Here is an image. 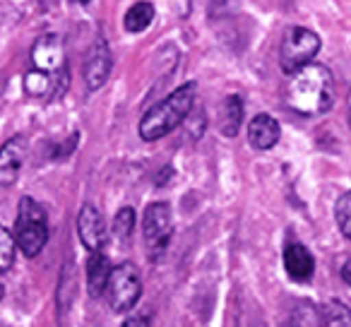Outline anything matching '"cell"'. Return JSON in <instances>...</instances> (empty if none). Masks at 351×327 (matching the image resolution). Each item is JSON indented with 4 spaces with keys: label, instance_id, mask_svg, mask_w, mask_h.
<instances>
[{
    "label": "cell",
    "instance_id": "obj_19",
    "mask_svg": "<svg viewBox=\"0 0 351 327\" xmlns=\"http://www.w3.org/2000/svg\"><path fill=\"white\" fill-rule=\"evenodd\" d=\"M335 221H337V226H339L341 234L351 241V193H344V195L337 200Z\"/></svg>",
    "mask_w": 351,
    "mask_h": 327
},
{
    "label": "cell",
    "instance_id": "obj_17",
    "mask_svg": "<svg viewBox=\"0 0 351 327\" xmlns=\"http://www.w3.org/2000/svg\"><path fill=\"white\" fill-rule=\"evenodd\" d=\"M15 250H17L15 236L0 224V274L12 267V263H15Z\"/></svg>",
    "mask_w": 351,
    "mask_h": 327
},
{
    "label": "cell",
    "instance_id": "obj_8",
    "mask_svg": "<svg viewBox=\"0 0 351 327\" xmlns=\"http://www.w3.org/2000/svg\"><path fill=\"white\" fill-rule=\"evenodd\" d=\"M32 63L36 70H46L51 75H58L65 70V49L60 36L44 34L36 39L34 49H32Z\"/></svg>",
    "mask_w": 351,
    "mask_h": 327
},
{
    "label": "cell",
    "instance_id": "obj_18",
    "mask_svg": "<svg viewBox=\"0 0 351 327\" xmlns=\"http://www.w3.org/2000/svg\"><path fill=\"white\" fill-rule=\"evenodd\" d=\"M132 231H135V210L132 207H123L116 215V219H113V234L118 236L121 243H128Z\"/></svg>",
    "mask_w": 351,
    "mask_h": 327
},
{
    "label": "cell",
    "instance_id": "obj_21",
    "mask_svg": "<svg viewBox=\"0 0 351 327\" xmlns=\"http://www.w3.org/2000/svg\"><path fill=\"white\" fill-rule=\"evenodd\" d=\"M121 327H152L149 317L142 315V313H132L130 317H125V322H123Z\"/></svg>",
    "mask_w": 351,
    "mask_h": 327
},
{
    "label": "cell",
    "instance_id": "obj_15",
    "mask_svg": "<svg viewBox=\"0 0 351 327\" xmlns=\"http://www.w3.org/2000/svg\"><path fill=\"white\" fill-rule=\"evenodd\" d=\"M154 15H156V8L152 5V3H147V0H140V3H135V5L125 12V17H123L125 32L140 34V32H145L147 27L154 22Z\"/></svg>",
    "mask_w": 351,
    "mask_h": 327
},
{
    "label": "cell",
    "instance_id": "obj_10",
    "mask_svg": "<svg viewBox=\"0 0 351 327\" xmlns=\"http://www.w3.org/2000/svg\"><path fill=\"white\" fill-rule=\"evenodd\" d=\"M27 142L25 137H10L5 145L0 147V186L8 188L17 181L25 164Z\"/></svg>",
    "mask_w": 351,
    "mask_h": 327
},
{
    "label": "cell",
    "instance_id": "obj_24",
    "mask_svg": "<svg viewBox=\"0 0 351 327\" xmlns=\"http://www.w3.org/2000/svg\"><path fill=\"white\" fill-rule=\"evenodd\" d=\"M75 3H80V5H87L89 0H75Z\"/></svg>",
    "mask_w": 351,
    "mask_h": 327
},
{
    "label": "cell",
    "instance_id": "obj_3",
    "mask_svg": "<svg viewBox=\"0 0 351 327\" xmlns=\"http://www.w3.org/2000/svg\"><path fill=\"white\" fill-rule=\"evenodd\" d=\"M15 241L17 248L27 258H36L46 248L49 241V221L46 212L34 197L25 195L17 207V224H15Z\"/></svg>",
    "mask_w": 351,
    "mask_h": 327
},
{
    "label": "cell",
    "instance_id": "obj_22",
    "mask_svg": "<svg viewBox=\"0 0 351 327\" xmlns=\"http://www.w3.org/2000/svg\"><path fill=\"white\" fill-rule=\"evenodd\" d=\"M341 279H344V282H346V287L351 289V258L346 260L344 265H341Z\"/></svg>",
    "mask_w": 351,
    "mask_h": 327
},
{
    "label": "cell",
    "instance_id": "obj_25",
    "mask_svg": "<svg viewBox=\"0 0 351 327\" xmlns=\"http://www.w3.org/2000/svg\"><path fill=\"white\" fill-rule=\"evenodd\" d=\"M0 296H3V287H0Z\"/></svg>",
    "mask_w": 351,
    "mask_h": 327
},
{
    "label": "cell",
    "instance_id": "obj_5",
    "mask_svg": "<svg viewBox=\"0 0 351 327\" xmlns=\"http://www.w3.org/2000/svg\"><path fill=\"white\" fill-rule=\"evenodd\" d=\"M320 51V36L315 32L306 29V27H291L287 29L282 41V51H279V63L287 75H293L296 70L306 68L313 63V58Z\"/></svg>",
    "mask_w": 351,
    "mask_h": 327
},
{
    "label": "cell",
    "instance_id": "obj_20",
    "mask_svg": "<svg viewBox=\"0 0 351 327\" xmlns=\"http://www.w3.org/2000/svg\"><path fill=\"white\" fill-rule=\"evenodd\" d=\"M293 327H322V313L303 303L293 311Z\"/></svg>",
    "mask_w": 351,
    "mask_h": 327
},
{
    "label": "cell",
    "instance_id": "obj_6",
    "mask_svg": "<svg viewBox=\"0 0 351 327\" xmlns=\"http://www.w3.org/2000/svg\"><path fill=\"white\" fill-rule=\"evenodd\" d=\"M142 296L140 272L132 263H121L111 269L106 287V298L113 313H128L137 306Z\"/></svg>",
    "mask_w": 351,
    "mask_h": 327
},
{
    "label": "cell",
    "instance_id": "obj_12",
    "mask_svg": "<svg viewBox=\"0 0 351 327\" xmlns=\"http://www.w3.org/2000/svg\"><path fill=\"white\" fill-rule=\"evenodd\" d=\"M284 269L296 282H308L315 272V260L303 243H291L284 250Z\"/></svg>",
    "mask_w": 351,
    "mask_h": 327
},
{
    "label": "cell",
    "instance_id": "obj_13",
    "mask_svg": "<svg viewBox=\"0 0 351 327\" xmlns=\"http://www.w3.org/2000/svg\"><path fill=\"white\" fill-rule=\"evenodd\" d=\"M111 263L108 258L97 250V253L89 255V263H87V289H89V296L92 298H99L106 293V287H108V277H111Z\"/></svg>",
    "mask_w": 351,
    "mask_h": 327
},
{
    "label": "cell",
    "instance_id": "obj_23",
    "mask_svg": "<svg viewBox=\"0 0 351 327\" xmlns=\"http://www.w3.org/2000/svg\"><path fill=\"white\" fill-rule=\"evenodd\" d=\"M349 123H351V92H349Z\"/></svg>",
    "mask_w": 351,
    "mask_h": 327
},
{
    "label": "cell",
    "instance_id": "obj_11",
    "mask_svg": "<svg viewBox=\"0 0 351 327\" xmlns=\"http://www.w3.org/2000/svg\"><path fill=\"white\" fill-rule=\"evenodd\" d=\"M279 135H282L279 123L274 121L269 113H258V116L248 123V142L260 152L272 149L279 142Z\"/></svg>",
    "mask_w": 351,
    "mask_h": 327
},
{
    "label": "cell",
    "instance_id": "obj_7",
    "mask_svg": "<svg viewBox=\"0 0 351 327\" xmlns=\"http://www.w3.org/2000/svg\"><path fill=\"white\" fill-rule=\"evenodd\" d=\"M113 70V56L108 44L104 41V36H99L94 41L92 51L87 56V63H84V82H87L89 92H97L104 84L108 82V75Z\"/></svg>",
    "mask_w": 351,
    "mask_h": 327
},
{
    "label": "cell",
    "instance_id": "obj_1",
    "mask_svg": "<svg viewBox=\"0 0 351 327\" xmlns=\"http://www.w3.org/2000/svg\"><path fill=\"white\" fill-rule=\"evenodd\" d=\"M335 101V80L320 63H308L291 75L287 84V104L301 116H320Z\"/></svg>",
    "mask_w": 351,
    "mask_h": 327
},
{
    "label": "cell",
    "instance_id": "obj_9",
    "mask_svg": "<svg viewBox=\"0 0 351 327\" xmlns=\"http://www.w3.org/2000/svg\"><path fill=\"white\" fill-rule=\"evenodd\" d=\"M77 234L82 245L89 253H97L106 245V226H104L101 212L94 205H82L77 215Z\"/></svg>",
    "mask_w": 351,
    "mask_h": 327
},
{
    "label": "cell",
    "instance_id": "obj_2",
    "mask_svg": "<svg viewBox=\"0 0 351 327\" xmlns=\"http://www.w3.org/2000/svg\"><path fill=\"white\" fill-rule=\"evenodd\" d=\"M193 104H195V82H188L176 89V92H171L169 97H164L159 104H154L142 116L140 137L147 142L161 140V137L169 135L173 128H178L186 121V116L193 111Z\"/></svg>",
    "mask_w": 351,
    "mask_h": 327
},
{
    "label": "cell",
    "instance_id": "obj_14",
    "mask_svg": "<svg viewBox=\"0 0 351 327\" xmlns=\"http://www.w3.org/2000/svg\"><path fill=\"white\" fill-rule=\"evenodd\" d=\"M219 128L226 137H236L241 130V123H243V101L241 97L231 94V97L224 99V106H221L219 113Z\"/></svg>",
    "mask_w": 351,
    "mask_h": 327
},
{
    "label": "cell",
    "instance_id": "obj_16",
    "mask_svg": "<svg viewBox=\"0 0 351 327\" xmlns=\"http://www.w3.org/2000/svg\"><path fill=\"white\" fill-rule=\"evenodd\" d=\"M322 327H351V311L339 301H330L322 308Z\"/></svg>",
    "mask_w": 351,
    "mask_h": 327
},
{
    "label": "cell",
    "instance_id": "obj_4",
    "mask_svg": "<svg viewBox=\"0 0 351 327\" xmlns=\"http://www.w3.org/2000/svg\"><path fill=\"white\" fill-rule=\"evenodd\" d=\"M173 236V212L166 202H152L142 217V241L149 260H161Z\"/></svg>",
    "mask_w": 351,
    "mask_h": 327
}]
</instances>
